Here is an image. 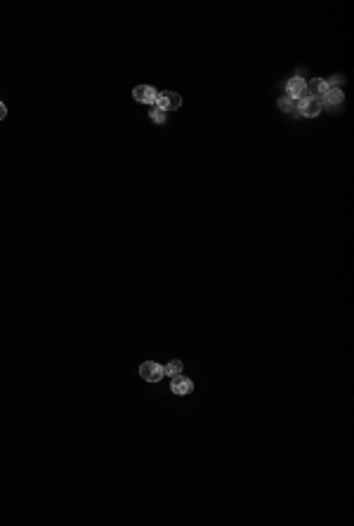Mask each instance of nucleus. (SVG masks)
<instances>
[{"mask_svg":"<svg viewBox=\"0 0 354 526\" xmlns=\"http://www.w3.org/2000/svg\"><path fill=\"white\" fill-rule=\"evenodd\" d=\"M140 378L147 380V382H159V380L165 378V371L161 363H156V361H144L140 366Z\"/></svg>","mask_w":354,"mask_h":526,"instance_id":"f257e3e1","label":"nucleus"},{"mask_svg":"<svg viewBox=\"0 0 354 526\" xmlns=\"http://www.w3.org/2000/svg\"><path fill=\"white\" fill-rule=\"evenodd\" d=\"M156 106H159V109H163L165 113H168V111H177L180 106H182V97H180L177 92H170V90L159 92V97H156Z\"/></svg>","mask_w":354,"mask_h":526,"instance_id":"f03ea898","label":"nucleus"},{"mask_svg":"<svg viewBox=\"0 0 354 526\" xmlns=\"http://www.w3.org/2000/svg\"><path fill=\"white\" fill-rule=\"evenodd\" d=\"M286 95L291 99H295V102L305 99L307 97V80L300 78V76H293V78L286 83Z\"/></svg>","mask_w":354,"mask_h":526,"instance_id":"7ed1b4c3","label":"nucleus"},{"mask_svg":"<svg viewBox=\"0 0 354 526\" xmlns=\"http://www.w3.org/2000/svg\"><path fill=\"white\" fill-rule=\"evenodd\" d=\"M156 97H159V90L151 85H137L132 90V99L135 102H140V104H149L153 106L156 104Z\"/></svg>","mask_w":354,"mask_h":526,"instance_id":"20e7f679","label":"nucleus"},{"mask_svg":"<svg viewBox=\"0 0 354 526\" xmlns=\"http://www.w3.org/2000/svg\"><path fill=\"white\" fill-rule=\"evenodd\" d=\"M298 113H302L305 118H317L321 113V99L305 97L298 102Z\"/></svg>","mask_w":354,"mask_h":526,"instance_id":"39448f33","label":"nucleus"},{"mask_svg":"<svg viewBox=\"0 0 354 526\" xmlns=\"http://www.w3.org/2000/svg\"><path fill=\"white\" fill-rule=\"evenodd\" d=\"M170 390L175 392L177 397H187V394H191V392H194V382H191L189 378H184L182 373H180V375H172Z\"/></svg>","mask_w":354,"mask_h":526,"instance_id":"423d86ee","label":"nucleus"},{"mask_svg":"<svg viewBox=\"0 0 354 526\" xmlns=\"http://www.w3.org/2000/svg\"><path fill=\"white\" fill-rule=\"evenodd\" d=\"M326 92H328V85H326L324 78H314V80L307 83V97L319 99V97H324Z\"/></svg>","mask_w":354,"mask_h":526,"instance_id":"0eeeda50","label":"nucleus"},{"mask_svg":"<svg viewBox=\"0 0 354 526\" xmlns=\"http://www.w3.org/2000/svg\"><path fill=\"white\" fill-rule=\"evenodd\" d=\"M324 99L328 102V104H342V99H345V95H342L340 87H328V92L324 95Z\"/></svg>","mask_w":354,"mask_h":526,"instance_id":"6e6552de","label":"nucleus"},{"mask_svg":"<svg viewBox=\"0 0 354 526\" xmlns=\"http://www.w3.org/2000/svg\"><path fill=\"white\" fill-rule=\"evenodd\" d=\"M182 368H184V363L180 359H172V361H168V366H163V371H165V375H180L182 373Z\"/></svg>","mask_w":354,"mask_h":526,"instance_id":"1a4fd4ad","label":"nucleus"},{"mask_svg":"<svg viewBox=\"0 0 354 526\" xmlns=\"http://www.w3.org/2000/svg\"><path fill=\"white\" fill-rule=\"evenodd\" d=\"M279 109L281 111H288V113H298V106H295V99H291L288 95L279 99Z\"/></svg>","mask_w":354,"mask_h":526,"instance_id":"9d476101","label":"nucleus"},{"mask_svg":"<svg viewBox=\"0 0 354 526\" xmlns=\"http://www.w3.org/2000/svg\"><path fill=\"white\" fill-rule=\"evenodd\" d=\"M149 118H151L153 123H165V111H163V109H159V106L153 104V106H151V111H149Z\"/></svg>","mask_w":354,"mask_h":526,"instance_id":"9b49d317","label":"nucleus"},{"mask_svg":"<svg viewBox=\"0 0 354 526\" xmlns=\"http://www.w3.org/2000/svg\"><path fill=\"white\" fill-rule=\"evenodd\" d=\"M326 85H328V87H340L342 85V76H333L330 80H326Z\"/></svg>","mask_w":354,"mask_h":526,"instance_id":"f8f14e48","label":"nucleus"},{"mask_svg":"<svg viewBox=\"0 0 354 526\" xmlns=\"http://www.w3.org/2000/svg\"><path fill=\"white\" fill-rule=\"evenodd\" d=\"M5 116H7V106L3 104V102H0V121H3Z\"/></svg>","mask_w":354,"mask_h":526,"instance_id":"ddd939ff","label":"nucleus"}]
</instances>
